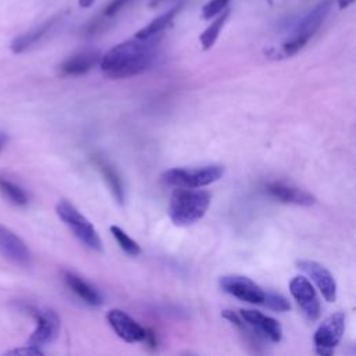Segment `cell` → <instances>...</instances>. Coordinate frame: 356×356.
I'll return each instance as SVG.
<instances>
[{"label":"cell","instance_id":"44dd1931","mask_svg":"<svg viewBox=\"0 0 356 356\" xmlns=\"http://www.w3.org/2000/svg\"><path fill=\"white\" fill-rule=\"evenodd\" d=\"M0 192L15 206H25L29 202L28 193L19 185L7 178H0Z\"/></svg>","mask_w":356,"mask_h":356},{"label":"cell","instance_id":"52a82bcc","mask_svg":"<svg viewBox=\"0 0 356 356\" xmlns=\"http://www.w3.org/2000/svg\"><path fill=\"white\" fill-rule=\"evenodd\" d=\"M345 331V314L337 312L328 316L316 330L313 341L318 355H332Z\"/></svg>","mask_w":356,"mask_h":356},{"label":"cell","instance_id":"6da1fadb","mask_svg":"<svg viewBox=\"0 0 356 356\" xmlns=\"http://www.w3.org/2000/svg\"><path fill=\"white\" fill-rule=\"evenodd\" d=\"M159 43L160 35L146 39L134 36L121 42L100 57V70L113 79L139 75L153 64Z\"/></svg>","mask_w":356,"mask_h":356},{"label":"cell","instance_id":"7c38bea8","mask_svg":"<svg viewBox=\"0 0 356 356\" xmlns=\"http://www.w3.org/2000/svg\"><path fill=\"white\" fill-rule=\"evenodd\" d=\"M107 321L118 338L125 342H142L146 337V328L136 323L131 316L120 309H113L107 313Z\"/></svg>","mask_w":356,"mask_h":356},{"label":"cell","instance_id":"603a6c76","mask_svg":"<svg viewBox=\"0 0 356 356\" xmlns=\"http://www.w3.org/2000/svg\"><path fill=\"white\" fill-rule=\"evenodd\" d=\"M261 305L274 312H286L291 309V303L288 302V299L277 292H266Z\"/></svg>","mask_w":356,"mask_h":356},{"label":"cell","instance_id":"cb8c5ba5","mask_svg":"<svg viewBox=\"0 0 356 356\" xmlns=\"http://www.w3.org/2000/svg\"><path fill=\"white\" fill-rule=\"evenodd\" d=\"M229 0H209L203 8H202V15L204 19H210L220 14L222 10L227 8Z\"/></svg>","mask_w":356,"mask_h":356},{"label":"cell","instance_id":"3957f363","mask_svg":"<svg viewBox=\"0 0 356 356\" xmlns=\"http://www.w3.org/2000/svg\"><path fill=\"white\" fill-rule=\"evenodd\" d=\"M332 6V0H323L313 10H310L306 15H303L293 26L288 39L281 44L277 56L291 57L296 54L300 49L306 46V43L316 35L328 15Z\"/></svg>","mask_w":356,"mask_h":356},{"label":"cell","instance_id":"ffe728a7","mask_svg":"<svg viewBox=\"0 0 356 356\" xmlns=\"http://www.w3.org/2000/svg\"><path fill=\"white\" fill-rule=\"evenodd\" d=\"M229 10L225 8L222 10L220 14H217L214 17V19L211 21V24L200 33L199 36V40H200V44H202V49L203 50H209L214 46V43L217 42L220 33H221V29L224 28L228 17H229Z\"/></svg>","mask_w":356,"mask_h":356},{"label":"cell","instance_id":"7402d4cb","mask_svg":"<svg viewBox=\"0 0 356 356\" xmlns=\"http://www.w3.org/2000/svg\"><path fill=\"white\" fill-rule=\"evenodd\" d=\"M110 231L114 236V239L117 241V243L120 245V248L129 256H138L142 249L139 246V243L136 241H134L122 228L117 227V225H111Z\"/></svg>","mask_w":356,"mask_h":356},{"label":"cell","instance_id":"e0dca14e","mask_svg":"<svg viewBox=\"0 0 356 356\" xmlns=\"http://www.w3.org/2000/svg\"><path fill=\"white\" fill-rule=\"evenodd\" d=\"M63 280L65 285L70 288L71 292H74L78 298H81L85 303L90 306H99L103 302V298L100 292L92 286L89 282L82 280L79 275L71 273V271H64L63 273Z\"/></svg>","mask_w":356,"mask_h":356},{"label":"cell","instance_id":"7a4b0ae2","mask_svg":"<svg viewBox=\"0 0 356 356\" xmlns=\"http://www.w3.org/2000/svg\"><path fill=\"white\" fill-rule=\"evenodd\" d=\"M211 195L196 188H175L170 197L168 216L178 225L185 227L199 221L207 211Z\"/></svg>","mask_w":356,"mask_h":356},{"label":"cell","instance_id":"8992f818","mask_svg":"<svg viewBox=\"0 0 356 356\" xmlns=\"http://www.w3.org/2000/svg\"><path fill=\"white\" fill-rule=\"evenodd\" d=\"M28 310L36 320V328L29 337L28 345L40 349L42 346L51 343L58 337L61 321L58 314L50 309L28 307Z\"/></svg>","mask_w":356,"mask_h":356},{"label":"cell","instance_id":"30bf717a","mask_svg":"<svg viewBox=\"0 0 356 356\" xmlns=\"http://www.w3.org/2000/svg\"><path fill=\"white\" fill-rule=\"evenodd\" d=\"M0 254L21 267H28L32 261V254L26 243L3 224H0Z\"/></svg>","mask_w":356,"mask_h":356},{"label":"cell","instance_id":"ba28073f","mask_svg":"<svg viewBox=\"0 0 356 356\" xmlns=\"http://www.w3.org/2000/svg\"><path fill=\"white\" fill-rule=\"evenodd\" d=\"M220 288L239 300L253 305H261L266 293L254 281L245 275H224L220 278Z\"/></svg>","mask_w":356,"mask_h":356},{"label":"cell","instance_id":"ac0fdd59","mask_svg":"<svg viewBox=\"0 0 356 356\" xmlns=\"http://www.w3.org/2000/svg\"><path fill=\"white\" fill-rule=\"evenodd\" d=\"M92 163L95 164V167L100 171L106 185L108 186L110 192L113 193L114 199L122 204L125 200V189H124V184L121 181L120 174L117 172V170L102 156H93L92 157Z\"/></svg>","mask_w":356,"mask_h":356},{"label":"cell","instance_id":"d6986e66","mask_svg":"<svg viewBox=\"0 0 356 356\" xmlns=\"http://www.w3.org/2000/svg\"><path fill=\"white\" fill-rule=\"evenodd\" d=\"M181 7H182V3L175 4L174 7L168 8L165 13L160 14V15L156 17L153 21H150L146 26L140 28L134 36L146 39V38H152V36L160 35L165 28H168V26L171 25V22L174 21V18L177 17V14L179 13Z\"/></svg>","mask_w":356,"mask_h":356},{"label":"cell","instance_id":"d4e9b609","mask_svg":"<svg viewBox=\"0 0 356 356\" xmlns=\"http://www.w3.org/2000/svg\"><path fill=\"white\" fill-rule=\"evenodd\" d=\"M131 0H110L103 10L104 17H114L121 8H124Z\"/></svg>","mask_w":356,"mask_h":356},{"label":"cell","instance_id":"5bb4252c","mask_svg":"<svg viewBox=\"0 0 356 356\" xmlns=\"http://www.w3.org/2000/svg\"><path fill=\"white\" fill-rule=\"evenodd\" d=\"M266 192L271 197L282 203H291L298 206H312L316 203V197L310 192L281 181L268 182L266 185Z\"/></svg>","mask_w":356,"mask_h":356},{"label":"cell","instance_id":"484cf974","mask_svg":"<svg viewBox=\"0 0 356 356\" xmlns=\"http://www.w3.org/2000/svg\"><path fill=\"white\" fill-rule=\"evenodd\" d=\"M7 355H43V350L31 345H26L25 348H18L13 350H7Z\"/></svg>","mask_w":356,"mask_h":356},{"label":"cell","instance_id":"f546056e","mask_svg":"<svg viewBox=\"0 0 356 356\" xmlns=\"http://www.w3.org/2000/svg\"><path fill=\"white\" fill-rule=\"evenodd\" d=\"M160 1H161V0H152V3H150V6H152V7H153V6H154V4H157V3H160Z\"/></svg>","mask_w":356,"mask_h":356},{"label":"cell","instance_id":"9a60e30c","mask_svg":"<svg viewBox=\"0 0 356 356\" xmlns=\"http://www.w3.org/2000/svg\"><path fill=\"white\" fill-rule=\"evenodd\" d=\"M100 51L96 49H88L78 51L64 60L58 65V72L63 76H78L89 72L100 61Z\"/></svg>","mask_w":356,"mask_h":356},{"label":"cell","instance_id":"f1b7e54d","mask_svg":"<svg viewBox=\"0 0 356 356\" xmlns=\"http://www.w3.org/2000/svg\"><path fill=\"white\" fill-rule=\"evenodd\" d=\"M6 145H7V135L0 132V152L6 147Z\"/></svg>","mask_w":356,"mask_h":356},{"label":"cell","instance_id":"277c9868","mask_svg":"<svg viewBox=\"0 0 356 356\" xmlns=\"http://www.w3.org/2000/svg\"><path fill=\"white\" fill-rule=\"evenodd\" d=\"M56 213L60 220L71 229L74 236L79 239L86 248L100 252L102 250V239L92 225V222L81 214L68 200H60L56 206Z\"/></svg>","mask_w":356,"mask_h":356},{"label":"cell","instance_id":"83f0119b","mask_svg":"<svg viewBox=\"0 0 356 356\" xmlns=\"http://www.w3.org/2000/svg\"><path fill=\"white\" fill-rule=\"evenodd\" d=\"M96 0H78V4L81 8H88L90 7Z\"/></svg>","mask_w":356,"mask_h":356},{"label":"cell","instance_id":"2e32d148","mask_svg":"<svg viewBox=\"0 0 356 356\" xmlns=\"http://www.w3.org/2000/svg\"><path fill=\"white\" fill-rule=\"evenodd\" d=\"M57 21H58V15H54V17L46 19L44 22H42L40 25L15 36L10 43L11 51L18 54V53H22V51L31 49L33 44H36L39 40H42L54 28Z\"/></svg>","mask_w":356,"mask_h":356},{"label":"cell","instance_id":"8fae6325","mask_svg":"<svg viewBox=\"0 0 356 356\" xmlns=\"http://www.w3.org/2000/svg\"><path fill=\"white\" fill-rule=\"evenodd\" d=\"M239 316L252 328V331L256 335L263 337V338H266L271 342H280L281 341L282 327L275 318H273L270 316H266L261 312L250 310V309H242Z\"/></svg>","mask_w":356,"mask_h":356},{"label":"cell","instance_id":"9c48e42d","mask_svg":"<svg viewBox=\"0 0 356 356\" xmlns=\"http://www.w3.org/2000/svg\"><path fill=\"white\" fill-rule=\"evenodd\" d=\"M289 291L302 313L310 321H316L320 316V302L312 282L303 275L293 277L289 282Z\"/></svg>","mask_w":356,"mask_h":356},{"label":"cell","instance_id":"4316f807","mask_svg":"<svg viewBox=\"0 0 356 356\" xmlns=\"http://www.w3.org/2000/svg\"><path fill=\"white\" fill-rule=\"evenodd\" d=\"M353 1H355V0H339V1H338V6H339L341 10H343V8H348L349 6H352Z\"/></svg>","mask_w":356,"mask_h":356},{"label":"cell","instance_id":"5b68a950","mask_svg":"<svg viewBox=\"0 0 356 356\" xmlns=\"http://www.w3.org/2000/svg\"><path fill=\"white\" fill-rule=\"evenodd\" d=\"M222 175V165L209 164L193 168H170L163 174V181L175 188H202L218 181Z\"/></svg>","mask_w":356,"mask_h":356},{"label":"cell","instance_id":"4fadbf2b","mask_svg":"<svg viewBox=\"0 0 356 356\" xmlns=\"http://www.w3.org/2000/svg\"><path fill=\"white\" fill-rule=\"evenodd\" d=\"M296 266L313 280L327 302H334L337 299L335 278L323 264L313 260H298Z\"/></svg>","mask_w":356,"mask_h":356}]
</instances>
